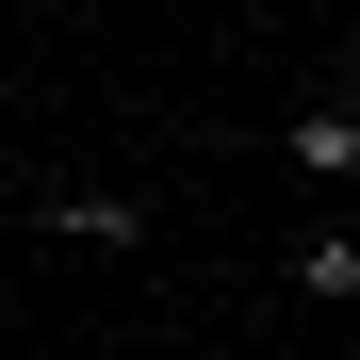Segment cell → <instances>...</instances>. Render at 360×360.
Returning a JSON list of instances; mask_svg holds the SVG:
<instances>
[{
	"label": "cell",
	"instance_id": "2",
	"mask_svg": "<svg viewBox=\"0 0 360 360\" xmlns=\"http://www.w3.org/2000/svg\"><path fill=\"white\" fill-rule=\"evenodd\" d=\"M49 229H66V246H148V213H131V197H49Z\"/></svg>",
	"mask_w": 360,
	"mask_h": 360
},
{
	"label": "cell",
	"instance_id": "1",
	"mask_svg": "<svg viewBox=\"0 0 360 360\" xmlns=\"http://www.w3.org/2000/svg\"><path fill=\"white\" fill-rule=\"evenodd\" d=\"M278 164H295V180H360V98H295Z\"/></svg>",
	"mask_w": 360,
	"mask_h": 360
},
{
	"label": "cell",
	"instance_id": "4",
	"mask_svg": "<svg viewBox=\"0 0 360 360\" xmlns=\"http://www.w3.org/2000/svg\"><path fill=\"white\" fill-rule=\"evenodd\" d=\"M229 17H295V0H229Z\"/></svg>",
	"mask_w": 360,
	"mask_h": 360
},
{
	"label": "cell",
	"instance_id": "3",
	"mask_svg": "<svg viewBox=\"0 0 360 360\" xmlns=\"http://www.w3.org/2000/svg\"><path fill=\"white\" fill-rule=\"evenodd\" d=\"M295 295H328V311H344V295H360V229H311V246H295Z\"/></svg>",
	"mask_w": 360,
	"mask_h": 360
},
{
	"label": "cell",
	"instance_id": "5",
	"mask_svg": "<svg viewBox=\"0 0 360 360\" xmlns=\"http://www.w3.org/2000/svg\"><path fill=\"white\" fill-rule=\"evenodd\" d=\"M344 328H360V295H344Z\"/></svg>",
	"mask_w": 360,
	"mask_h": 360
}]
</instances>
